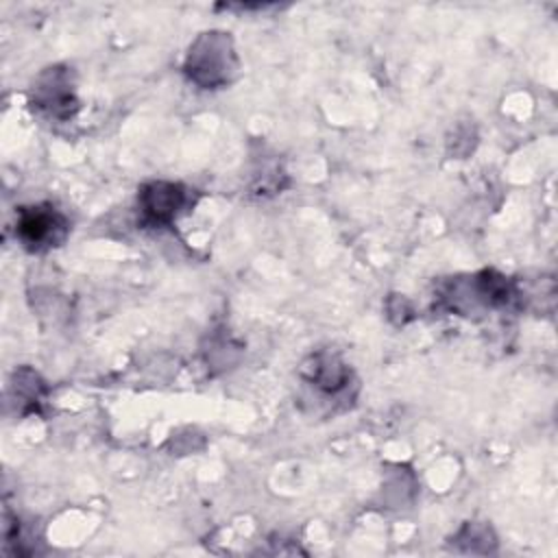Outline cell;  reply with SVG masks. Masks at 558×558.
Returning a JSON list of instances; mask_svg holds the SVG:
<instances>
[{"label":"cell","mask_w":558,"mask_h":558,"mask_svg":"<svg viewBox=\"0 0 558 558\" xmlns=\"http://www.w3.org/2000/svg\"><path fill=\"white\" fill-rule=\"evenodd\" d=\"M35 94H37V107H44L59 118L70 116L72 109L76 107L70 83H68V74L57 68L50 74L41 76V81L35 87Z\"/></svg>","instance_id":"obj_4"},{"label":"cell","mask_w":558,"mask_h":558,"mask_svg":"<svg viewBox=\"0 0 558 558\" xmlns=\"http://www.w3.org/2000/svg\"><path fill=\"white\" fill-rule=\"evenodd\" d=\"M140 205L146 222L168 225L187 205V190H183L179 183L155 181L142 187Z\"/></svg>","instance_id":"obj_3"},{"label":"cell","mask_w":558,"mask_h":558,"mask_svg":"<svg viewBox=\"0 0 558 558\" xmlns=\"http://www.w3.org/2000/svg\"><path fill=\"white\" fill-rule=\"evenodd\" d=\"M185 70L203 87H216L229 81L235 70L231 39L225 33H205L190 48Z\"/></svg>","instance_id":"obj_1"},{"label":"cell","mask_w":558,"mask_h":558,"mask_svg":"<svg viewBox=\"0 0 558 558\" xmlns=\"http://www.w3.org/2000/svg\"><path fill=\"white\" fill-rule=\"evenodd\" d=\"M68 220L52 205L24 207L17 218V238L28 251L59 246L68 235Z\"/></svg>","instance_id":"obj_2"}]
</instances>
